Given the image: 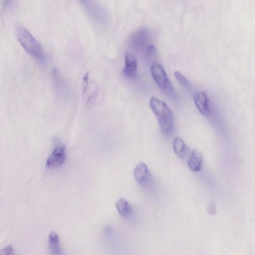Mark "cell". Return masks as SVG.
<instances>
[{
	"label": "cell",
	"mask_w": 255,
	"mask_h": 255,
	"mask_svg": "<svg viewBox=\"0 0 255 255\" xmlns=\"http://www.w3.org/2000/svg\"><path fill=\"white\" fill-rule=\"evenodd\" d=\"M150 106L155 114L162 132L166 135H171L174 130V118L169 107L163 101L153 97Z\"/></svg>",
	"instance_id": "1"
},
{
	"label": "cell",
	"mask_w": 255,
	"mask_h": 255,
	"mask_svg": "<svg viewBox=\"0 0 255 255\" xmlns=\"http://www.w3.org/2000/svg\"><path fill=\"white\" fill-rule=\"evenodd\" d=\"M17 36L21 45L29 55L41 64L46 62L43 48L29 31L20 27L17 29Z\"/></svg>",
	"instance_id": "2"
},
{
	"label": "cell",
	"mask_w": 255,
	"mask_h": 255,
	"mask_svg": "<svg viewBox=\"0 0 255 255\" xmlns=\"http://www.w3.org/2000/svg\"><path fill=\"white\" fill-rule=\"evenodd\" d=\"M151 70L156 83L162 92L170 98L175 99L177 96L175 88L162 66L157 63H153Z\"/></svg>",
	"instance_id": "3"
},
{
	"label": "cell",
	"mask_w": 255,
	"mask_h": 255,
	"mask_svg": "<svg viewBox=\"0 0 255 255\" xmlns=\"http://www.w3.org/2000/svg\"><path fill=\"white\" fill-rule=\"evenodd\" d=\"M151 33L149 29L142 27L135 31L128 40L129 47L138 52H145L150 45Z\"/></svg>",
	"instance_id": "4"
},
{
	"label": "cell",
	"mask_w": 255,
	"mask_h": 255,
	"mask_svg": "<svg viewBox=\"0 0 255 255\" xmlns=\"http://www.w3.org/2000/svg\"><path fill=\"white\" fill-rule=\"evenodd\" d=\"M137 61L136 57L130 53L125 56V67L123 69L124 76L129 79H133L137 75Z\"/></svg>",
	"instance_id": "5"
},
{
	"label": "cell",
	"mask_w": 255,
	"mask_h": 255,
	"mask_svg": "<svg viewBox=\"0 0 255 255\" xmlns=\"http://www.w3.org/2000/svg\"><path fill=\"white\" fill-rule=\"evenodd\" d=\"M65 147H56L47 161V167L49 168H56L61 166L65 160Z\"/></svg>",
	"instance_id": "6"
},
{
	"label": "cell",
	"mask_w": 255,
	"mask_h": 255,
	"mask_svg": "<svg viewBox=\"0 0 255 255\" xmlns=\"http://www.w3.org/2000/svg\"><path fill=\"white\" fill-rule=\"evenodd\" d=\"M194 101L199 111L203 115L210 114V107L209 99L203 92H198L194 95Z\"/></svg>",
	"instance_id": "7"
},
{
	"label": "cell",
	"mask_w": 255,
	"mask_h": 255,
	"mask_svg": "<svg viewBox=\"0 0 255 255\" xmlns=\"http://www.w3.org/2000/svg\"><path fill=\"white\" fill-rule=\"evenodd\" d=\"M134 176L139 184L146 183L149 181L150 176L147 165L144 162L139 163L134 169Z\"/></svg>",
	"instance_id": "8"
},
{
	"label": "cell",
	"mask_w": 255,
	"mask_h": 255,
	"mask_svg": "<svg viewBox=\"0 0 255 255\" xmlns=\"http://www.w3.org/2000/svg\"><path fill=\"white\" fill-rule=\"evenodd\" d=\"M203 163V157L198 151L194 150L188 161V165L190 169L194 172H199L201 170Z\"/></svg>",
	"instance_id": "9"
},
{
	"label": "cell",
	"mask_w": 255,
	"mask_h": 255,
	"mask_svg": "<svg viewBox=\"0 0 255 255\" xmlns=\"http://www.w3.org/2000/svg\"><path fill=\"white\" fill-rule=\"evenodd\" d=\"M49 249L53 255L62 254L59 235L55 232H52L49 237Z\"/></svg>",
	"instance_id": "10"
},
{
	"label": "cell",
	"mask_w": 255,
	"mask_h": 255,
	"mask_svg": "<svg viewBox=\"0 0 255 255\" xmlns=\"http://www.w3.org/2000/svg\"><path fill=\"white\" fill-rule=\"evenodd\" d=\"M175 153L181 159H184L187 155L188 147L184 141L180 137L175 139L173 142Z\"/></svg>",
	"instance_id": "11"
},
{
	"label": "cell",
	"mask_w": 255,
	"mask_h": 255,
	"mask_svg": "<svg viewBox=\"0 0 255 255\" xmlns=\"http://www.w3.org/2000/svg\"><path fill=\"white\" fill-rule=\"evenodd\" d=\"M116 207L118 212L123 216L128 215L132 211L129 203L124 198H121L117 201Z\"/></svg>",
	"instance_id": "12"
},
{
	"label": "cell",
	"mask_w": 255,
	"mask_h": 255,
	"mask_svg": "<svg viewBox=\"0 0 255 255\" xmlns=\"http://www.w3.org/2000/svg\"><path fill=\"white\" fill-rule=\"evenodd\" d=\"M147 59L150 62H153V63H156L155 61L157 58V51L156 47L153 45H150L145 52Z\"/></svg>",
	"instance_id": "13"
},
{
	"label": "cell",
	"mask_w": 255,
	"mask_h": 255,
	"mask_svg": "<svg viewBox=\"0 0 255 255\" xmlns=\"http://www.w3.org/2000/svg\"><path fill=\"white\" fill-rule=\"evenodd\" d=\"M174 75L178 82L185 88L190 89L191 84L189 81L180 71H176Z\"/></svg>",
	"instance_id": "14"
},
{
	"label": "cell",
	"mask_w": 255,
	"mask_h": 255,
	"mask_svg": "<svg viewBox=\"0 0 255 255\" xmlns=\"http://www.w3.org/2000/svg\"><path fill=\"white\" fill-rule=\"evenodd\" d=\"M206 211L211 215H214L217 213L216 205L214 201L212 200L210 201L207 207Z\"/></svg>",
	"instance_id": "15"
},
{
	"label": "cell",
	"mask_w": 255,
	"mask_h": 255,
	"mask_svg": "<svg viewBox=\"0 0 255 255\" xmlns=\"http://www.w3.org/2000/svg\"><path fill=\"white\" fill-rule=\"evenodd\" d=\"M88 80H89V74L88 73H85L83 79H82V89L83 93L85 94L86 92L88 85Z\"/></svg>",
	"instance_id": "16"
},
{
	"label": "cell",
	"mask_w": 255,
	"mask_h": 255,
	"mask_svg": "<svg viewBox=\"0 0 255 255\" xmlns=\"http://www.w3.org/2000/svg\"><path fill=\"white\" fill-rule=\"evenodd\" d=\"M13 249L12 246H9L3 248L1 251H0V255H9L13 254Z\"/></svg>",
	"instance_id": "17"
},
{
	"label": "cell",
	"mask_w": 255,
	"mask_h": 255,
	"mask_svg": "<svg viewBox=\"0 0 255 255\" xmlns=\"http://www.w3.org/2000/svg\"><path fill=\"white\" fill-rule=\"evenodd\" d=\"M79 1L85 6L87 8V9H88L89 6H90V4H89V2L90 3V2L89 1V0H79Z\"/></svg>",
	"instance_id": "18"
},
{
	"label": "cell",
	"mask_w": 255,
	"mask_h": 255,
	"mask_svg": "<svg viewBox=\"0 0 255 255\" xmlns=\"http://www.w3.org/2000/svg\"><path fill=\"white\" fill-rule=\"evenodd\" d=\"M11 0H5V5L7 6L11 2Z\"/></svg>",
	"instance_id": "19"
}]
</instances>
